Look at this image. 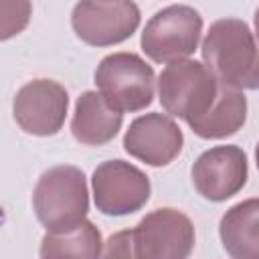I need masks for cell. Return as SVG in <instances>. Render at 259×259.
Returning <instances> with one entry per match:
<instances>
[{"label":"cell","mask_w":259,"mask_h":259,"mask_svg":"<svg viewBox=\"0 0 259 259\" xmlns=\"http://www.w3.org/2000/svg\"><path fill=\"white\" fill-rule=\"evenodd\" d=\"M219 95L214 73L194 59L168 63L158 77V97L166 113L186 123L202 117Z\"/></svg>","instance_id":"cell-3"},{"label":"cell","mask_w":259,"mask_h":259,"mask_svg":"<svg viewBox=\"0 0 259 259\" xmlns=\"http://www.w3.org/2000/svg\"><path fill=\"white\" fill-rule=\"evenodd\" d=\"M255 160H257V168H259V142H257V148H255Z\"/></svg>","instance_id":"cell-19"},{"label":"cell","mask_w":259,"mask_h":259,"mask_svg":"<svg viewBox=\"0 0 259 259\" xmlns=\"http://www.w3.org/2000/svg\"><path fill=\"white\" fill-rule=\"evenodd\" d=\"M69 109L67 89L53 79L24 83L12 103L18 127L32 136H55L61 132Z\"/></svg>","instance_id":"cell-9"},{"label":"cell","mask_w":259,"mask_h":259,"mask_svg":"<svg viewBox=\"0 0 259 259\" xmlns=\"http://www.w3.org/2000/svg\"><path fill=\"white\" fill-rule=\"evenodd\" d=\"M196 192L212 202H223L235 196L249 178L247 154L239 146H214L204 150L190 170Z\"/></svg>","instance_id":"cell-10"},{"label":"cell","mask_w":259,"mask_h":259,"mask_svg":"<svg viewBox=\"0 0 259 259\" xmlns=\"http://www.w3.org/2000/svg\"><path fill=\"white\" fill-rule=\"evenodd\" d=\"M103 239L91 221H83L65 233H47L40 241L38 255L49 257H99L103 255Z\"/></svg>","instance_id":"cell-15"},{"label":"cell","mask_w":259,"mask_h":259,"mask_svg":"<svg viewBox=\"0 0 259 259\" xmlns=\"http://www.w3.org/2000/svg\"><path fill=\"white\" fill-rule=\"evenodd\" d=\"M202 16L186 4H172L158 10L144 26L140 47L154 63L188 59L200 42Z\"/></svg>","instance_id":"cell-5"},{"label":"cell","mask_w":259,"mask_h":259,"mask_svg":"<svg viewBox=\"0 0 259 259\" xmlns=\"http://www.w3.org/2000/svg\"><path fill=\"white\" fill-rule=\"evenodd\" d=\"M247 119V97L243 89L221 83L219 95L212 107L198 119L190 121L188 127L202 140H223L237 134Z\"/></svg>","instance_id":"cell-14"},{"label":"cell","mask_w":259,"mask_h":259,"mask_svg":"<svg viewBox=\"0 0 259 259\" xmlns=\"http://www.w3.org/2000/svg\"><path fill=\"white\" fill-rule=\"evenodd\" d=\"M123 123V111L115 109L101 91H83L77 97L71 134L83 146H103L111 142Z\"/></svg>","instance_id":"cell-12"},{"label":"cell","mask_w":259,"mask_h":259,"mask_svg":"<svg viewBox=\"0 0 259 259\" xmlns=\"http://www.w3.org/2000/svg\"><path fill=\"white\" fill-rule=\"evenodd\" d=\"M253 22H255V38L259 42V8L255 10V16H253Z\"/></svg>","instance_id":"cell-18"},{"label":"cell","mask_w":259,"mask_h":259,"mask_svg":"<svg viewBox=\"0 0 259 259\" xmlns=\"http://www.w3.org/2000/svg\"><path fill=\"white\" fill-rule=\"evenodd\" d=\"M95 85L119 111L134 113L152 105L156 73L136 53H111L95 69Z\"/></svg>","instance_id":"cell-4"},{"label":"cell","mask_w":259,"mask_h":259,"mask_svg":"<svg viewBox=\"0 0 259 259\" xmlns=\"http://www.w3.org/2000/svg\"><path fill=\"white\" fill-rule=\"evenodd\" d=\"M225 251L235 259H259V198L233 204L219 223Z\"/></svg>","instance_id":"cell-13"},{"label":"cell","mask_w":259,"mask_h":259,"mask_svg":"<svg viewBox=\"0 0 259 259\" xmlns=\"http://www.w3.org/2000/svg\"><path fill=\"white\" fill-rule=\"evenodd\" d=\"M182 146L184 136L178 123L156 111L136 117L123 136V150L154 168L168 166L182 152Z\"/></svg>","instance_id":"cell-11"},{"label":"cell","mask_w":259,"mask_h":259,"mask_svg":"<svg viewBox=\"0 0 259 259\" xmlns=\"http://www.w3.org/2000/svg\"><path fill=\"white\" fill-rule=\"evenodd\" d=\"M134 0H79L71 12L75 34L91 47H111L127 40L140 26Z\"/></svg>","instance_id":"cell-7"},{"label":"cell","mask_w":259,"mask_h":259,"mask_svg":"<svg viewBox=\"0 0 259 259\" xmlns=\"http://www.w3.org/2000/svg\"><path fill=\"white\" fill-rule=\"evenodd\" d=\"M134 257L140 259H186L196 241L192 221L178 208H156L134 229Z\"/></svg>","instance_id":"cell-6"},{"label":"cell","mask_w":259,"mask_h":259,"mask_svg":"<svg viewBox=\"0 0 259 259\" xmlns=\"http://www.w3.org/2000/svg\"><path fill=\"white\" fill-rule=\"evenodd\" d=\"M105 257H134V241H132V229L119 231L107 239L103 245Z\"/></svg>","instance_id":"cell-17"},{"label":"cell","mask_w":259,"mask_h":259,"mask_svg":"<svg viewBox=\"0 0 259 259\" xmlns=\"http://www.w3.org/2000/svg\"><path fill=\"white\" fill-rule=\"evenodd\" d=\"M93 200L101 214L125 217L138 212L150 200V178L138 166L123 160L101 162L91 176Z\"/></svg>","instance_id":"cell-8"},{"label":"cell","mask_w":259,"mask_h":259,"mask_svg":"<svg viewBox=\"0 0 259 259\" xmlns=\"http://www.w3.org/2000/svg\"><path fill=\"white\" fill-rule=\"evenodd\" d=\"M32 4L30 0H2V28L0 38L8 40L10 36L22 32L30 20Z\"/></svg>","instance_id":"cell-16"},{"label":"cell","mask_w":259,"mask_h":259,"mask_svg":"<svg viewBox=\"0 0 259 259\" xmlns=\"http://www.w3.org/2000/svg\"><path fill=\"white\" fill-rule=\"evenodd\" d=\"M32 206L47 233H65L81 225L89 210L87 178L77 166H53L40 174Z\"/></svg>","instance_id":"cell-2"},{"label":"cell","mask_w":259,"mask_h":259,"mask_svg":"<svg viewBox=\"0 0 259 259\" xmlns=\"http://www.w3.org/2000/svg\"><path fill=\"white\" fill-rule=\"evenodd\" d=\"M204 65L221 83L259 89V42L241 18H219L202 40Z\"/></svg>","instance_id":"cell-1"}]
</instances>
